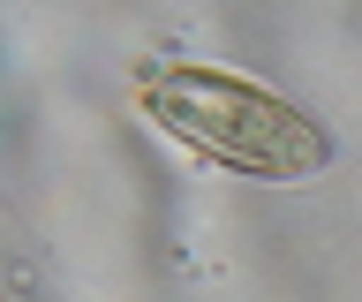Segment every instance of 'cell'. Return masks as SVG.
I'll return each mask as SVG.
<instances>
[{
    "mask_svg": "<svg viewBox=\"0 0 362 302\" xmlns=\"http://www.w3.org/2000/svg\"><path fill=\"white\" fill-rule=\"evenodd\" d=\"M144 106L174 137H189L197 151L242 166V174H302V166L325 159V137L294 106H279L257 83L211 76V69H151L144 76Z\"/></svg>",
    "mask_w": 362,
    "mask_h": 302,
    "instance_id": "1",
    "label": "cell"
}]
</instances>
